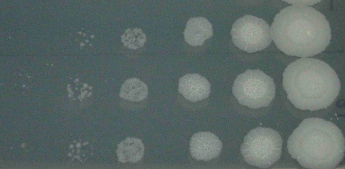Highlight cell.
<instances>
[{"instance_id": "11", "label": "cell", "mask_w": 345, "mask_h": 169, "mask_svg": "<svg viewBox=\"0 0 345 169\" xmlns=\"http://www.w3.org/2000/svg\"><path fill=\"white\" fill-rule=\"evenodd\" d=\"M148 89L143 81L137 78L128 79L122 84L119 96L125 100L131 101H140L144 100L148 95Z\"/></svg>"}, {"instance_id": "12", "label": "cell", "mask_w": 345, "mask_h": 169, "mask_svg": "<svg viewBox=\"0 0 345 169\" xmlns=\"http://www.w3.org/2000/svg\"><path fill=\"white\" fill-rule=\"evenodd\" d=\"M121 41L126 48L136 50L144 45L146 36L139 28H129L122 35Z\"/></svg>"}, {"instance_id": "9", "label": "cell", "mask_w": 345, "mask_h": 169, "mask_svg": "<svg viewBox=\"0 0 345 169\" xmlns=\"http://www.w3.org/2000/svg\"><path fill=\"white\" fill-rule=\"evenodd\" d=\"M212 35V24L204 17L190 18L184 32L185 41L192 46L202 45Z\"/></svg>"}, {"instance_id": "4", "label": "cell", "mask_w": 345, "mask_h": 169, "mask_svg": "<svg viewBox=\"0 0 345 169\" xmlns=\"http://www.w3.org/2000/svg\"><path fill=\"white\" fill-rule=\"evenodd\" d=\"M282 142L277 131L269 128L258 127L246 135L241 146V152L248 164L267 168L280 159Z\"/></svg>"}, {"instance_id": "2", "label": "cell", "mask_w": 345, "mask_h": 169, "mask_svg": "<svg viewBox=\"0 0 345 169\" xmlns=\"http://www.w3.org/2000/svg\"><path fill=\"white\" fill-rule=\"evenodd\" d=\"M283 86L296 108L311 111L328 108L340 90L335 71L325 62L312 58L288 65L283 74Z\"/></svg>"}, {"instance_id": "6", "label": "cell", "mask_w": 345, "mask_h": 169, "mask_svg": "<svg viewBox=\"0 0 345 169\" xmlns=\"http://www.w3.org/2000/svg\"><path fill=\"white\" fill-rule=\"evenodd\" d=\"M230 34L238 48L248 53L261 51L271 42V29L263 19L245 15L233 23Z\"/></svg>"}, {"instance_id": "8", "label": "cell", "mask_w": 345, "mask_h": 169, "mask_svg": "<svg viewBox=\"0 0 345 169\" xmlns=\"http://www.w3.org/2000/svg\"><path fill=\"white\" fill-rule=\"evenodd\" d=\"M211 85L203 76L196 74H187L178 81V91L188 100L196 102L207 98Z\"/></svg>"}, {"instance_id": "10", "label": "cell", "mask_w": 345, "mask_h": 169, "mask_svg": "<svg viewBox=\"0 0 345 169\" xmlns=\"http://www.w3.org/2000/svg\"><path fill=\"white\" fill-rule=\"evenodd\" d=\"M144 151V146L141 139L128 137L117 145L116 154L120 162L135 163L142 159Z\"/></svg>"}, {"instance_id": "5", "label": "cell", "mask_w": 345, "mask_h": 169, "mask_svg": "<svg viewBox=\"0 0 345 169\" xmlns=\"http://www.w3.org/2000/svg\"><path fill=\"white\" fill-rule=\"evenodd\" d=\"M273 79L263 71L248 69L234 81L232 93L239 103L251 109L267 107L275 95Z\"/></svg>"}, {"instance_id": "1", "label": "cell", "mask_w": 345, "mask_h": 169, "mask_svg": "<svg viewBox=\"0 0 345 169\" xmlns=\"http://www.w3.org/2000/svg\"><path fill=\"white\" fill-rule=\"evenodd\" d=\"M271 38L278 49L290 56H312L321 53L331 38L329 23L315 8L292 6L281 10L271 27Z\"/></svg>"}, {"instance_id": "3", "label": "cell", "mask_w": 345, "mask_h": 169, "mask_svg": "<svg viewBox=\"0 0 345 169\" xmlns=\"http://www.w3.org/2000/svg\"><path fill=\"white\" fill-rule=\"evenodd\" d=\"M291 157L303 167H335L344 155V138L332 122L319 118L305 119L287 140Z\"/></svg>"}, {"instance_id": "7", "label": "cell", "mask_w": 345, "mask_h": 169, "mask_svg": "<svg viewBox=\"0 0 345 169\" xmlns=\"http://www.w3.org/2000/svg\"><path fill=\"white\" fill-rule=\"evenodd\" d=\"M222 149L218 137L210 132H199L190 140L189 149L192 157L197 160L210 161L217 157Z\"/></svg>"}]
</instances>
